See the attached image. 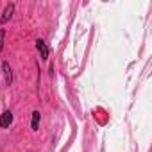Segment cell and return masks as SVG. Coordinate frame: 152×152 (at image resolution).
I'll use <instances>...</instances> for the list:
<instances>
[{
  "label": "cell",
  "instance_id": "1",
  "mask_svg": "<svg viewBox=\"0 0 152 152\" xmlns=\"http://www.w3.org/2000/svg\"><path fill=\"white\" fill-rule=\"evenodd\" d=\"M36 47H38V50H39V56H41V59H43V61H47V59H48V48H47L45 41L38 39V41H36Z\"/></svg>",
  "mask_w": 152,
  "mask_h": 152
},
{
  "label": "cell",
  "instance_id": "2",
  "mask_svg": "<svg viewBox=\"0 0 152 152\" xmlns=\"http://www.w3.org/2000/svg\"><path fill=\"white\" fill-rule=\"evenodd\" d=\"M11 124H13V113L6 111L2 116H0V125H2V127H9Z\"/></svg>",
  "mask_w": 152,
  "mask_h": 152
},
{
  "label": "cell",
  "instance_id": "3",
  "mask_svg": "<svg viewBox=\"0 0 152 152\" xmlns=\"http://www.w3.org/2000/svg\"><path fill=\"white\" fill-rule=\"evenodd\" d=\"M13 11H15V6H13V4H9V6L6 7V11H4V15H2V18H0V22L6 23V22L13 16Z\"/></svg>",
  "mask_w": 152,
  "mask_h": 152
},
{
  "label": "cell",
  "instance_id": "4",
  "mask_svg": "<svg viewBox=\"0 0 152 152\" xmlns=\"http://www.w3.org/2000/svg\"><path fill=\"white\" fill-rule=\"evenodd\" d=\"M39 120H41V115H39L38 111H34V113H32V124H31L34 131L38 129V125H39Z\"/></svg>",
  "mask_w": 152,
  "mask_h": 152
},
{
  "label": "cell",
  "instance_id": "5",
  "mask_svg": "<svg viewBox=\"0 0 152 152\" xmlns=\"http://www.w3.org/2000/svg\"><path fill=\"white\" fill-rule=\"evenodd\" d=\"M4 72H6V83L11 84V81H13V73H11V68H9L7 63H4Z\"/></svg>",
  "mask_w": 152,
  "mask_h": 152
},
{
  "label": "cell",
  "instance_id": "6",
  "mask_svg": "<svg viewBox=\"0 0 152 152\" xmlns=\"http://www.w3.org/2000/svg\"><path fill=\"white\" fill-rule=\"evenodd\" d=\"M4 47V29H0V50Z\"/></svg>",
  "mask_w": 152,
  "mask_h": 152
}]
</instances>
